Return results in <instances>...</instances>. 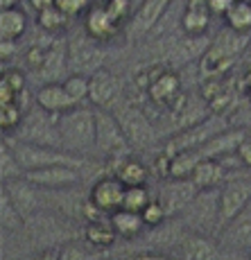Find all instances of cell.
<instances>
[{"label": "cell", "instance_id": "cell-1", "mask_svg": "<svg viewBox=\"0 0 251 260\" xmlns=\"http://www.w3.org/2000/svg\"><path fill=\"white\" fill-rule=\"evenodd\" d=\"M59 136H61V149L79 156H98L95 147V109L91 104L73 109L57 120Z\"/></svg>", "mask_w": 251, "mask_h": 260}, {"label": "cell", "instance_id": "cell-2", "mask_svg": "<svg viewBox=\"0 0 251 260\" xmlns=\"http://www.w3.org/2000/svg\"><path fill=\"white\" fill-rule=\"evenodd\" d=\"M229 127V118L219 116V113H210L206 120L193 124V127L183 129V132H177L165 141L163 145V154L165 156H177L181 152H190V149H197L206 145L208 141H213L215 136L224 134Z\"/></svg>", "mask_w": 251, "mask_h": 260}, {"label": "cell", "instance_id": "cell-3", "mask_svg": "<svg viewBox=\"0 0 251 260\" xmlns=\"http://www.w3.org/2000/svg\"><path fill=\"white\" fill-rule=\"evenodd\" d=\"M181 224L185 231L199 233L217 240L219 233V188L217 190H199L195 202L181 215Z\"/></svg>", "mask_w": 251, "mask_h": 260}, {"label": "cell", "instance_id": "cell-4", "mask_svg": "<svg viewBox=\"0 0 251 260\" xmlns=\"http://www.w3.org/2000/svg\"><path fill=\"white\" fill-rule=\"evenodd\" d=\"M95 147L98 156H102L107 163H113L134 152L115 113L109 109H95Z\"/></svg>", "mask_w": 251, "mask_h": 260}, {"label": "cell", "instance_id": "cell-5", "mask_svg": "<svg viewBox=\"0 0 251 260\" xmlns=\"http://www.w3.org/2000/svg\"><path fill=\"white\" fill-rule=\"evenodd\" d=\"M59 116L43 111L41 107L32 104L25 113L21 127L16 129L12 138L21 143H32V145H43V147H57L61 149V136H59Z\"/></svg>", "mask_w": 251, "mask_h": 260}, {"label": "cell", "instance_id": "cell-6", "mask_svg": "<svg viewBox=\"0 0 251 260\" xmlns=\"http://www.w3.org/2000/svg\"><path fill=\"white\" fill-rule=\"evenodd\" d=\"M102 68H107L104 66L102 43L93 41L82 27L77 34H73L68 39V71L75 75L91 77Z\"/></svg>", "mask_w": 251, "mask_h": 260}, {"label": "cell", "instance_id": "cell-7", "mask_svg": "<svg viewBox=\"0 0 251 260\" xmlns=\"http://www.w3.org/2000/svg\"><path fill=\"white\" fill-rule=\"evenodd\" d=\"M120 127H122L124 136H127L132 149H138V152H145V149H152L159 141V134L154 129L152 120L143 113V109L136 107V104H122L120 111L115 113Z\"/></svg>", "mask_w": 251, "mask_h": 260}, {"label": "cell", "instance_id": "cell-8", "mask_svg": "<svg viewBox=\"0 0 251 260\" xmlns=\"http://www.w3.org/2000/svg\"><path fill=\"white\" fill-rule=\"evenodd\" d=\"M197 194H199V188L190 179H165L159 186L156 202L165 208L170 219H177L195 202Z\"/></svg>", "mask_w": 251, "mask_h": 260}, {"label": "cell", "instance_id": "cell-9", "mask_svg": "<svg viewBox=\"0 0 251 260\" xmlns=\"http://www.w3.org/2000/svg\"><path fill=\"white\" fill-rule=\"evenodd\" d=\"M249 206H251V179L240 177L219 188V233L229 222H233Z\"/></svg>", "mask_w": 251, "mask_h": 260}, {"label": "cell", "instance_id": "cell-10", "mask_svg": "<svg viewBox=\"0 0 251 260\" xmlns=\"http://www.w3.org/2000/svg\"><path fill=\"white\" fill-rule=\"evenodd\" d=\"M124 192L127 186L113 174H102L95 179V183L88 190V199L100 213H104L107 217H111L113 213L122 211L124 206Z\"/></svg>", "mask_w": 251, "mask_h": 260}, {"label": "cell", "instance_id": "cell-11", "mask_svg": "<svg viewBox=\"0 0 251 260\" xmlns=\"http://www.w3.org/2000/svg\"><path fill=\"white\" fill-rule=\"evenodd\" d=\"M172 3L174 0H140V5L136 7L132 21L127 25L129 39L138 41V39L147 37L152 29H156V25L163 21V16L168 14Z\"/></svg>", "mask_w": 251, "mask_h": 260}, {"label": "cell", "instance_id": "cell-12", "mask_svg": "<svg viewBox=\"0 0 251 260\" xmlns=\"http://www.w3.org/2000/svg\"><path fill=\"white\" fill-rule=\"evenodd\" d=\"M23 179L41 190H70V188H77L84 181V174L73 168L54 166V168L29 170V172L23 174Z\"/></svg>", "mask_w": 251, "mask_h": 260}, {"label": "cell", "instance_id": "cell-13", "mask_svg": "<svg viewBox=\"0 0 251 260\" xmlns=\"http://www.w3.org/2000/svg\"><path fill=\"white\" fill-rule=\"evenodd\" d=\"M217 244L222 251H231L235 256L251 253V206L240 213L233 222H229L217 236Z\"/></svg>", "mask_w": 251, "mask_h": 260}, {"label": "cell", "instance_id": "cell-14", "mask_svg": "<svg viewBox=\"0 0 251 260\" xmlns=\"http://www.w3.org/2000/svg\"><path fill=\"white\" fill-rule=\"evenodd\" d=\"M82 27H84V32L93 39V41H98V43H102L104 46V43H111L113 39L118 37L120 29H122V25H120L111 14L107 12V7H104L102 3L95 0L93 7L84 14Z\"/></svg>", "mask_w": 251, "mask_h": 260}, {"label": "cell", "instance_id": "cell-15", "mask_svg": "<svg viewBox=\"0 0 251 260\" xmlns=\"http://www.w3.org/2000/svg\"><path fill=\"white\" fill-rule=\"evenodd\" d=\"M3 188L9 192V197H12L14 206L18 208V213L23 215V219L27 222L29 217H34L37 213L43 211V206H46V202L41 199V188L32 186L29 181H25V179H14V181H7L3 183Z\"/></svg>", "mask_w": 251, "mask_h": 260}, {"label": "cell", "instance_id": "cell-16", "mask_svg": "<svg viewBox=\"0 0 251 260\" xmlns=\"http://www.w3.org/2000/svg\"><path fill=\"white\" fill-rule=\"evenodd\" d=\"M34 104L41 107L43 111L52 113V116H64V113L73 111V109L82 107L68 95L64 88V82H52V84H41L39 91L34 93Z\"/></svg>", "mask_w": 251, "mask_h": 260}, {"label": "cell", "instance_id": "cell-17", "mask_svg": "<svg viewBox=\"0 0 251 260\" xmlns=\"http://www.w3.org/2000/svg\"><path fill=\"white\" fill-rule=\"evenodd\" d=\"M181 93L183 91H181V79H179V75L165 66H161L156 77L152 79V84H149L147 91H145L149 102H154L156 107H163V109H168Z\"/></svg>", "mask_w": 251, "mask_h": 260}, {"label": "cell", "instance_id": "cell-18", "mask_svg": "<svg viewBox=\"0 0 251 260\" xmlns=\"http://www.w3.org/2000/svg\"><path fill=\"white\" fill-rule=\"evenodd\" d=\"M177 258L179 260H219L222 258V249H219L217 240L208 236H199V233H185L181 242L177 244Z\"/></svg>", "mask_w": 251, "mask_h": 260}, {"label": "cell", "instance_id": "cell-19", "mask_svg": "<svg viewBox=\"0 0 251 260\" xmlns=\"http://www.w3.org/2000/svg\"><path fill=\"white\" fill-rule=\"evenodd\" d=\"M233 179H240V177H235L222 161H202L195 168L190 181L199 190H217L227 186L229 181H233Z\"/></svg>", "mask_w": 251, "mask_h": 260}, {"label": "cell", "instance_id": "cell-20", "mask_svg": "<svg viewBox=\"0 0 251 260\" xmlns=\"http://www.w3.org/2000/svg\"><path fill=\"white\" fill-rule=\"evenodd\" d=\"M120 93V79L109 71L102 68L95 75H91V95H88V102L93 109H109V104L115 102Z\"/></svg>", "mask_w": 251, "mask_h": 260}, {"label": "cell", "instance_id": "cell-21", "mask_svg": "<svg viewBox=\"0 0 251 260\" xmlns=\"http://www.w3.org/2000/svg\"><path fill=\"white\" fill-rule=\"evenodd\" d=\"M109 174L118 177L127 188L147 186L149 177H152L149 168L145 166V163L140 161L138 156H134V154H129V156H122V158H118V161H113L111 163V172H109Z\"/></svg>", "mask_w": 251, "mask_h": 260}, {"label": "cell", "instance_id": "cell-22", "mask_svg": "<svg viewBox=\"0 0 251 260\" xmlns=\"http://www.w3.org/2000/svg\"><path fill=\"white\" fill-rule=\"evenodd\" d=\"M68 68V41L66 39H54V43L48 50V59L43 68L37 75L43 79V84L59 82V77Z\"/></svg>", "mask_w": 251, "mask_h": 260}, {"label": "cell", "instance_id": "cell-23", "mask_svg": "<svg viewBox=\"0 0 251 260\" xmlns=\"http://www.w3.org/2000/svg\"><path fill=\"white\" fill-rule=\"evenodd\" d=\"M113 231L118 233L120 240H140L147 233V226L143 222V215L140 213H132V211H118L109 217Z\"/></svg>", "mask_w": 251, "mask_h": 260}, {"label": "cell", "instance_id": "cell-24", "mask_svg": "<svg viewBox=\"0 0 251 260\" xmlns=\"http://www.w3.org/2000/svg\"><path fill=\"white\" fill-rule=\"evenodd\" d=\"M118 233L113 231L111 222L102 219V222H93V224H84V242L88 247H93L95 251H109L115 247L118 242Z\"/></svg>", "mask_w": 251, "mask_h": 260}, {"label": "cell", "instance_id": "cell-25", "mask_svg": "<svg viewBox=\"0 0 251 260\" xmlns=\"http://www.w3.org/2000/svg\"><path fill=\"white\" fill-rule=\"evenodd\" d=\"M27 32V14L21 7L0 12V41H16Z\"/></svg>", "mask_w": 251, "mask_h": 260}, {"label": "cell", "instance_id": "cell-26", "mask_svg": "<svg viewBox=\"0 0 251 260\" xmlns=\"http://www.w3.org/2000/svg\"><path fill=\"white\" fill-rule=\"evenodd\" d=\"M213 14L208 9H183L179 18V27L185 37H204L210 27Z\"/></svg>", "mask_w": 251, "mask_h": 260}, {"label": "cell", "instance_id": "cell-27", "mask_svg": "<svg viewBox=\"0 0 251 260\" xmlns=\"http://www.w3.org/2000/svg\"><path fill=\"white\" fill-rule=\"evenodd\" d=\"M224 27L233 29L238 34L251 32V0H235L231 12L224 16Z\"/></svg>", "mask_w": 251, "mask_h": 260}, {"label": "cell", "instance_id": "cell-28", "mask_svg": "<svg viewBox=\"0 0 251 260\" xmlns=\"http://www.w3.org/2000/svg\"><path fill=\"white\" fill-rule=\"evenodd\" d=\"M0 224H3V231L5 233H16L25 229V219L23 215L18 213V208L14 206L12 197L5 188H0Z\"/></svg>", "mask_w": 251, "mask_h": 260}, {"label": "cell", "instance_id": "cell-29", "mask_svg": "<svg viewBox=\"0 0 251 260\" xmlns=\"http://www.w3.org/2000/svg\"><path fill=\"white\" fill-rule=\"evenodd\" d=\"M23 168L21 163H18L16 154H14V149L9 147L7 141H3L0 145V177H3V183L7 181H14V179H23Z\"/></svg>", "mask_w": 251, "mask_h": 260}, {"label": "cell", "instance_id": "cell-30", "mask_svg": "<svg viewBox=\"0 0 251 260\" xmlns=\"http://www.w3.org/2000/svg\"><path fill=\"white\" fill-rule=\"evenodd\" d=\"M68 21H70V18L61 12V9H57V7H50V9H46V12L37 14V25L41 27L43 34H59V32H64V29L68 27Z\"/></svg>", "mask_w": 251, "mask_h": 260}, {"label": "cell", "instance_id": "cell-31", "mask_svg": "<svg viewBox=\"0 0 251 260\" xmlns=\"http://www.w3.org/2000/svg\"><path fill=\"white\" fill-rule=\"evenodd\" d=\"M156 197H152V190L147 186H134L127 188L124 192V211H132V213H143L149 204L154 202Z\"/></svg>", "mask_w": 251, "mask_h": 260}, {"label": "cell", "instance_id": "cell-32", "mask_svg": "<svg viewBox=\"0 0 251 260\" xmlns=\"http://www.w3.org/2000/svg\"><path fill=\"white\" fill-rule=\"evenodd\" d=\"M64 88L68 91V95L75 100L77 104L88 102V95H91V77L86 75H75L70 73L66 79H64Z\"/></svg>", "mask_w": 251, "mask_h": 260}, {"label": "cell", "instance_id": "cell-33", "mask_svg": "<svg viewBox=\"0 0 251 260\" xmlns=\"http://www.w3.org/2000/svg\"><path fill=\"white\" fill-rule=\"evenodd\" d=\"M25 107H21L18 102H12V104H0V124H3V132L5 134H16V129L21 127L23 118H25Z\"/></svg>", "mask_w": 251, "mask_h": 260}, {"label": "cell", "instance_id": "cell-34", "mask_svg": "<svg viewBox=\"0 0 251 260\" xmlns=\"http://www.w3.org/2000/svg\"><path fill=\"white\" fill-rule=\"evenodd\" d=\"M59 260H100V256H93L88 244H79L77 240H73L59 249Z\"/></svg>", "mask_w": 251, "mask_h": 260}, {"label": "cell", "instance_id": "cell-35", "mask_svg": "<svg viewBox=\"0 0 251 260\" xmlns=\"http://www.w3.org/2000/svg\"><path fill=\"white\" fill-rule=\"evenodd\" d=\"M93 3L95 0H54V7L61 9L68 18H77V16L84 18V14L93 7Z\"/></svg>", "mask_w": 251, "mask_h": 260}, {"label": "cell", "instance_id": "cell-36", "mask_svg": "<svg viewBox=\"0 0 251 260\" xmlns=\"http://www.w3.org/2000/svg\"><path fill=\"white\" fill-rule=\"evenodd\" d=\"M143 222H145V226H147V231L149 229H159V226H163L165 222H168V213H165V208L161 206V204L156 202V199H154L152 204H149L147 208H145L143 213Z\"/></svg>", "mask_w": 251, "mask_h": 260}, {"label": "cell", "instance_id": "cell-37", "mask_svg": "<svg viewBox=\"0 0 251 260\" xmlns=\"http://www.w3.org/2000/svg\"><path fill=\"white\" fill-rule=\"evenodd\" d=\"M124 260H179V258L170 256V253H163V251H134Z\"/></svg>", "mask_w": 251, "mask_h": 260}, {"label": "cell", "instance_id": "cell-38", "mask_svg": "<svg viewBox=\"0 0 251 260\" xmlns=\"http://www.w3.org/2000/svg\"><path fill=\"white\" fill-rule=\"evenodd\" d=\"M233 5H235V0H208V12L213 14V16L224 18L231 12Z\"/></svg>", "mask_w": 251, "mask_h": 260}, {"label": "cell", "instance_id": "cell-39", "mask_svg": "<svg viewBox=\"0 0 251 260\" xmlns=\"http://www.w3.org/2000/svg\"><path fill=\"white\" fill-rule=\"evenodd\" d=\"M0 48H3V52H0L3 63H7V59H12L16 54V41H0Z\"/></svg>", "mask_w": 251, "mask_h": 260}, {"label": "cell", "instance_id": "cell-40", "mask_svg": "<svg viewBox=\"0 0 251 260\" xmlns=\"http://www.w3.org/2000/svg\"><path fill=\"white\" fill-rule=\"evenodd\" d=\"M27 3L37 14H41V12H46V9L54 7V0H27Z\"/></svg>", "mask_w": 251, "mask_h": 260}, {"label": "cell", "instance_id": "cell-41", "mask_svg": "<svg viewBox=\"0 0 251 260\" xmlns=\"http://www.w3.org/2000/svg\"><path fill=\"white\" fill-rule=\"evenodd\" d=\"M59 249H41L32 260H59Z\"/></svg>", "mask_w": 251, "mask_h": 260}, {"label": "cell", "instance_id": "cell-42", "mask_svg": "<svg viewBox=\"0 0 251 260\" xmlns=\"http://www.w3.org/2000/svg\"><path fill=\"white\" fill-rule=\"evenodd\" d=\"M185 9H208V0H185Z\"/></svg>", "mask_w": 251, "mask_h": 260}, {"label": "cell", "instance_id": "cell-43", "mask_svg": "<svg viewBox=\"0 0 251 260\" xmlns=\"http://www.w3.org/2000/svg\"><path fill=\"white\" fill-rule=\"evenodd\" d=\"M18 3H21V0H0V7L3 9H14V7H18Z\"/></svg>", "mask_w": 251, "mask_h": 260}, {"label": "cell", "instance_id": "cell-44", "mask_svg": "<svg viewBox=\"0 0 251 260\" xmlns=\"http://www.w3.org/2000/svg\"><path fill=\"white\" fill-rule=\"evenodd\" d=\"M100 260H118V258H100ZM120 260H124V258H120Z\"/></svg>", "mask_w": 251, "mask_h": 260}, {"label": "cell", "instance_id": "cell-45", "mask_svg": "<svg viewBox=\"0 0 251 260\" xmlns=\"http://www.w3.org/2000/svg\"><path fill=\"white\" fill-rule=\"evenodd\" d=\"M249 260H251V253H249Z\"/></svg>", "mask_w": 251, "mask_h": 260}, {"label": "cell", "instance_id": "cell-46", "mask_svg": "<svg viewBox=\"0 0 251 260\" xmlns=\"http://www.w3.org/2000/svg\"><path fill=\"white\" fill-rule=\"evenodd\" d=\"M219 260H224V258H219Z\"/></svg>", "mask_w": 251, "mask_h": 260}]
</instances>
